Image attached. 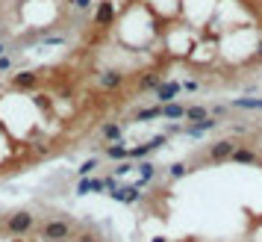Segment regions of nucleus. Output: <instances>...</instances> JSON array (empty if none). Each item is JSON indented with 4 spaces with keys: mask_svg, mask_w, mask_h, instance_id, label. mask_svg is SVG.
I'll list each match as a JSON object with an SVG mask.
<instances>
[{
    "mask_svg": "<svg viewBox=\"0 0 262 242\" xmlns=\"http://www.w3.org/2000/svg\"><path fill=\"white\" fill-rule=\"evenodd\" d=\"M100 139L103 142H124V124L121 121H106L100 127Z\"/></svg>",
    "mask_w": 262,
    "mask_h": 242,
    "instance_id": "nucleus-9",
    "label": "nucleus"
},
{
    "mask_svg": "<svg viewBox=\"0 0 262 242\" xmlns=\"http://www.w3.org/2000/svg\"><path fill=\"white\" fill-rule=\"evenodd\" d=\"M6 234H12V237H24V234H29L32 228H35V216L29 213V210H18V213H12L9 219H6Z\"/></svg>",
    "mask_w": 262,
    "mask_h": 242,
    "instance_id": "nucleus-3",
    "label": "nucleus"
},
{
    "mask_svg": "<svg viewBox=\"0 0 262 242\" xmlns=\"http://www.w3.org/2000/svg\"><path fill=\"white\" fill-rule=\"evenodd\" d=\"M3 71H12V59L9 56H0V74Z\"/></svg>",
    "mask_w": 262,
    "mask_h": 242,
    "instance_id": "nucleus-28",
    "label": "nucleus"
},
{
    "mask_svg": "<svg viewBox=\"0 0 262 242\" xmlns=\"http://www.w3.org/2000/svg\"><path fill=\"white\" fill-rule=\"evenodd\" d=\"M209 112H212L215 118H227V106H212Z\"/></svg>",
    "mask_w": 262,
    "mask_h": 242,
    "instance_id": "nucleus-27",
    "label": "nucleus"
},
{
    "mask_svg": "<svg viewBox=\"0 0 262 242\" xmlns=\"http://www.w3.org/2000/svg\"><path fill=\"white\" fill-rule=\"evenodd\" d=\"M77 240H80V242H97V237H94V234H88V231H83Z\"/></svg>",
    "mask_w": 262,
    "mask_h": 242,
    "instance_id": "nucleus-29",
    "label": "nucleus"
},
{
    "mask_svg": "<svg viewBox=\"0 0 262 242\" xmlns=\"http://www.w3.org/2000/svg\"><path fill=\"white\" fill-rule=\"evenodd\" d=\"M147 142H150V148H153V151H159V148H165V145H168V133H159V136H150Z\"/></svg>",
    "mask_w": 262,
    "mask_h": 242,
    "instance_id": "nucleus-22",
    "label": "nucleus"
},
{
    "mask_svg": "<svg viewBox=\"0 0 262 242\" xmlns=\"http://www.w3.org/2000/svg\"><path fill=\"white\" fill-rule=\"evenodd\" d=\"M121 86H124V74H121V71L109 68V71H103V74H100V89L112 92V89H121Z\"/></svg>",
    "mask_w": 262,
    "mask_h": 242,
    "instance_id": "nucleus-11",
    "label": "nucleus"
},
{
    "mask_svg": "<svg viewBox=\"0 0 262 242\" xmlns=\"http://www.w3.org/2000/svg\"><path fill=\"white\" fill-rule=\"evenodd\" d=\"M183 89H186V92H198V80H186Z\"/></svg>",
    "mask_w": 262,
    "mask_h": 242,
    "instance_id": "nucleus-30",
    "label": "nucleus"
},
{
    "mask_svg": "<svg viewBox=\"0 0 262 242\" xmlns=\"http://www.w3.org/2000/svg\"><path fill=\"white\" fill-rule=\"evenodd\" d=\"M9 86H12L15 92H29V89L38 86V71H18V74H12Z\"/></svg>",
    "mask_w": 262,
    "mask_h": 242,
    "instance_id": "nucleus-6",
    "label": "nucleus"
},
{
    "mask_svg": "<svg viewBox=\"0 0 262 242\" xmlns=\"http://www.w3.org/2000/svg\"><path fill=\"white\" fill-rule=\"evenodd\" d=\"M103 154H106L109 160H115V163H124V160H130V148H127L124 142H109V145L103 148Z\"/></svg>",
    "mask_w": 262,
    "mask_h": 242,
    "instance_id": "nucleus-14",
    "label": "nucleus"
},
{
    "mask_svg": "<svg viewBox=\"0 0 262 242\" xmlns=\"http://www.w3.org/2000/svg\"><path fill=\"white\" fill-rule=\"evenodd\" d=\"M153 118H162V106H142L136 109V121H153Z\"/></svg>",
    "mask_w": 262,
    "mask_h": 242,
    "instance_id": "nucleus-16",
    "label": "nucleus"
},
{
    "mask_svg": "<svg viewBox=\"0 0 262 242\" xmlns=\"http://www.w3.org/2000/svg\"><path fill=\"white\" fill-rule=\"evenodd\" d=\"M0 56H6V44L3 41H0Z\"/></svg>",
    "mask_w": 262,
    "mask_h": 242,
    "instance_id": "nucleus-33",
    "label": "nucleus"
},
{
    "mask_svg": "<svg viewBox=\"0 0 262 242\" xmlns=\"http://www.w3.org/2000/svg\"><path fill=\"white\" fill-rule=\"evenodd\" d=\"M159 106H162V118H165V121H183V118H186V109H189V106H183V104H177V101L159 104Z\"/></svg>",
    "mask_w": 262,
    "mask_h": 242,
    "instance_id": "nucleus-12",
    "label": "nucleus"
},
{
    "mask_svg": "<svg viewBox=\"0 0 262 242\" xmlns=\"http://www.w3.org/2000/svg\"><path fill=\"white\" fill-rule=\"evenodd\" d=\"M94 169H97V160L91 157V160H86V163L77 169V177H91V172H94Z\"/></svg>",
    "mask_w": 262,
    "mask_h": 242,
    "instance_id": "nucleus-21",
    "label": "nucleus"
},
{
    "mask_svg": "<svg viewBox=\"0 0 262 242\" xmlns=\"http://www.w3.org/2000/svg\"><path fill=\"white\" fill-rule=\"evenodd\" d=\"M112 21H115V3H112V0H100V3H97V9H94L91 24H94L97 30H109V27H112Z\"/></svg>",
    "mask_w": 262,
    "mask_h": 242,
    "instance_id": "nucleus-4",
    "label": "nucleus"
},
{
    "mask_svg": "<svg viewBox=\"0 0 262 242\" xmlns=\"http://www.w3.org/2000/svg\"><path fill=\"white\" fill-rule=\"evenodd\" d=\"M150 242H168V240H165V237H153Z\"/></svg>",
    "mask_w": 262,
    "mask_h": 242,
    "instance_id": "nucleus-32",
    "label": "nucleus"
},
{
    "mask_svg": "<svg viewBox=\"0 0 262 242\" xmlns=\"http://www.w3.org/2000/svg\"><path fill=\"white\" fill-rule=\"evenodd\" d=\"M139 174H142V177H139L136 183H139V186H147V180L156 174V166H153L150 160H142V163H139Z\"/></svg>",
    "mask_w": 262,
    "mask_h": 242,
    "instance_id": "nucleus-17",
    "label": "nucleus"
},
{
    "mask_svg": "<svg viewBox=\"0 0 262 242\" xmlns=\"http://www.w3.org/2000/svg\"><path fill=\"white\" fill-rule=\"evenodd\" d=\"M180 89H183V83H177V80H162V83H159V89H156L153 95H156V101H159V104H171V101H177Z\"/></svg>",
    "mask_w": 262,
    "mask_h": 242,
    "instance_id": "nucleus-7",
    "label": "nucleus"
},
{
    "mask_svg": "<svg viewBox=\"0 0 262 242\" xmlns=\"http://www.w3.org/2000/svg\"><path fill=\"white\" fill-rule=\"evenodd\" d=\"M91 192V177H80L77 183V195H88Z\"/></svg>",
    "mask_w": 262,
    "mask_h": 242,
    "instance_id": "nucleus-23",
    "label": "nucleus"
},
{
    "mask_svg": "<svg viewBox=\"0 0 262 242\" xmlns=\"http://www.w3.org/2000/svg\"><path fill=\"white\" fill-rule=\"evenodd\" d=\"M230 163H236V166H262L260 154H257V151H251V148H245V145H239V148H236V154L230 157Z\"/></svg>",
    "mask_w": 262,
    "mask_h": 242,
    "instance_id": "nucleus-8",
    "label": "nucleus"
},
{
    "mask_svg": "<svg viewBox=\"0 0 262 242\" xmlns=\"http://www.w3.org/2000/svg\"><path fill=\"white\" fill-rule=\"evenodd\" d=\"M257 59H262V35H260V41H257Z\"/></svg>",
    "mask_w": 262,
    "mask_h": 242,
    "instance_id": "nucleus-31",
    "label": "nucleus"
},
{
    "mask_svg": "<svg viewBox=\"0 0 262 242\" xmlns=\"http://www.w3.org/2000/svg\"><path fill=\"white\" fill-rule=\"evenodd\" d=\"M189 169H192V166L180 160V163H174V166H168V174H171L174 180H180V177H186V172H189Z\"/></svg>",
    "mask_w": 262,
    "mask_h": 242,
    "instance_id": "nucleus-20",
    "label": "nucleus"
},
{
    "mask_svg": "<svg viewBox=\"0 0 262 242\" xmlns=\"http://www.w3.org/2000/svg\"><path fill=\"white\" fill-rule=\"evenodd\" d=\"M112 201H121V204H136L139 198H142V186L139 183H133V186H115V189H109L106 192Z\"/></svg>",
    "mask_w": 262,
    "mask_h": 242,
    "instance_id": "nucleus-5",
    "label": "nucleus"
},
{
    "mask_svg": "<svg viewBox=\"0 0 262 242\" xmlns=\"http://www.w3.org/2000/svg\"><path fill=\"white\" fill-rule=\"evenodd\" d=\"M233 106H239V109H262V98H233Z\"/></svg>",
    "mask_w": 262,
    "mask_h": 242,
    "instance_id": "nucleus-18",
    "label": "nucleus"
},
{
    "mask_svg": "<svg viewBox=\"0 0 262 242\" xmlns=\"http://www.w3.org/2000/svg\"><path fill=\"white\" fill-rule=\"evenodd\" d=\"M159 83H162V74H159V71H147V74H142V80H139V92H156Z\"/></svg>",
    "mask_w": 262,
    "mask_h": 242,
    "instance_id": "nucleus-15",
    "label": "nucleus"
},
{
    "mask_svg": "<svg viewBox=\"0 0 262 242\" xmlns=\"http://www.w3.org/2000/svg\"><path fill=\"white\" fill-rule=\"evenodd\" d=\"M68 3H71L77 12H88V9H91V0H68Z\"/></svg>",
    "mask_w": 262,
    "mask_h": 242,
    "instance_id": "nucleus-24",
    "label": "nucleus"
},
{
    "mask_svg": "<svg viewBox=\"0 0 262 242\" xmlns=\"http://www.w3.org/2000/svg\"><path fill=\"white\" fill-rule=\"evenodd\" d=\"M212 112H209V106H204V104H192L189 109H186V124H198V121H206Z\"/></svg>",
    "mask_w": 262,
    "mask_h": 242,
    "instance_id": "nucleus-13",
    "label": "nucleus"
},
{
    "mask_svg": "<svg viewBox=\"0 0 262 242\" xmlns=\"http://www.w3.org/2000/svg\"><path fill=\"white\" fill-rule=\"evenodd\" d=\"M236 148H239V142L236 139H218V142H212L206 151H204V160L206 163H230V157L236 154Z\"/></svg>",
    "mask_w": 262,
    "mask_h": 242,
    "instance_id": "nucleus-2",
    "label": "nucleus"
},
{
    "mask_svg": "<svg viewBox=\"0 0 262 242\" xmlns=\"http://www.w3.org/2000/svg\"><path fill=\"white\" fill-rule=\"evenodd\" d=\"M218 127V121H215V115H209L206 121H198V124H183V133L186 136H204V133H209V130H215Z\"/></svg>",
    "mask_w": 262,
    "mask_h": 242,
    "instance_id": "nucleus-10",
    "label": "nucleus"
},
{
    "mask_svg": "<svg viewBox=\"0 0 262 242\" xmlns=\"http://www.w3.org/2000/svg\"><path fill=\"white\" fill-rule=\"evenodd\" d=\"M130 3H142V0H130Z\"/></svg>",
    "mask_w": 262,
    "mask_h": 242,
    "instance_id": "nucleus-35",
    "label": "nucleus"
},
{
    "mask_svg": "<svg viewBox=\"0 0 262 242\" xmlns=\"http://www.w3.org/2000/svg\"><path fill=\"white\" fill-rule=\"evenodd\" d=\"M180 242H195V240H180Z\"/></svg>",
    "mask_w": 262,
    "mask_h": 242,
    "instance_id": "nucleus-34",
    "label": "nucleus"
},
{
    "mask_svg": "<svg viewBox=\"0 0 262 242\" xmlns=\"http://www.w3.org/2000/svg\"><path fill=\"white\" fill-rule=\"evenodd\" d=\"M127 172H133V166H130V163H118V166H115V174H118V177H124Z\"/></svg>",
    "mask_w": 262,
    "mask_h": 242,
    "instance_id": "nucleus-25",
    "label": "nucleus"
},
{
    "mask_svg": "<svg viewBox=\"0 0 262 242\" xmlns=\"http://www.w3.org/2000/svg\"><path fill=\"white\" fill-rule=\"evenodd\" d=\"M38 237L44 242H68L74 237V222H65V219H47L38 231Z\"/></svg>",
    "mask_w": 262,
    "mask_h": 242,
    "instance_id": "nucleus-1",
    "label": "nucleus"
},
{
    "mask_svg": "<svg viewBox=\"0 0 262 242\" xmlns=\"http://www.w3.org/2000/svg\"><path fill=\"white\" fill-rule=\"evenodd\" d=\"M153 154V148H150V142H145V145H139V148H130V160H136V163H142V160H147Z\"/></svg>",
    "mask_w": 262,
    "mask_h": 242,
    "instance_id": "nucleus-19",
    "label": "nucleus"
},
{
    "mask_svg": "<svg viewBox=\"0 0 262 242\" xmlns=\"http://www.w3.org/2000/svg\"><path fill=\"white\" fill-rule=\"evenodd\" d=\"M106 189V180H100V177H91V192H103Z\"/></svg>",
    "mask_w": 262,
    "mask_h": 242,
    "instance_id": "nucleus-26",
    "label": "nucleus"
}]
</instances>
